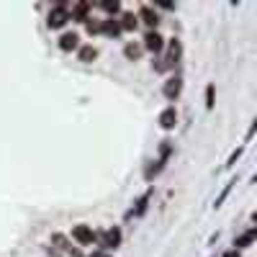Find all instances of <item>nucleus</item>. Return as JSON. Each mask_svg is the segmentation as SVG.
Segmentation results:
<instances>
[{
  "label": "nucleus",
  "instance_id": "1",
  "mask_svg": "<svg viewBox=\"0 0 257 257\" xmlns=\"http://www.w3.org/2000/svg\"><path fill=\"white\" fill-rule=\"evenodd\" d=\"M67 21H70V5L67 3H54L52 10H49L47 26L49 29H62V26H67Z\"/></svg>",
  "mask_w": 257,
  "mask_h": 257
},
{
  "label": "nucleus",
  "instance_id": "2",
  "mask_svg": "<svg viewBox=\"0 0 257 257\" xmlns=\"http://www.w3.org/2000/svg\"><path fill=\"white\" fill-rule=\"evenodd\" d=\"M95 237H98V234L93 231L90 224L72 227V239H75V244H80V247H90V244H95Z\"/></svg>",
  "mask_w": 257,
  "mask_h": 257
},
{
  "label": "nucleus",
  "instance_id": "3",
  "mask_svg": "<svg viewBox=\"0 0 257 257\" xmlns=\"http://www.w3.org/2000/svg\"><path fill=\"white\" fill-rule=\"evenodd\" d=\"M95 242H98L100 250H118L121 247V229L118 227H111L106 234L95 237Z\"/></svg>",
  "mask_w": 257,
  "mask_h": 257
},
{
  "label": "nucleus",
  "instance_id": "4",
  "mask_svg": "<svg viewBox=\"0 0 257 257\" xmlns=\"http://www.w3.org/2000/svg\"><path fill=\"white\" fill-rule=\"evenodd\" d=\"M142 49H147L152 54H160L165 49V36L160 31H147L144 33V41H142Z\"/></svg>",
  "mask_w": 257,
  "mask_h": 257
},
{
  "label": "nucleus",
  "instance_id": "5",
  "mask_svg": "<svg viewBox=\"0 0 257 257\" xmlns=\"http://www.w3.org/2000/svg\"><path fill=\"white\" fill-rule=\"evenodd\" d=\"M137 18H142L144 24L149 26V31H157V26H160V13H157V8H152V5H147V3L139 8Z\"/></svg>",
  "mask_w": 257,
  "mask_h": 257
},
{
  "label": "nucleus",
  "instance_id": "6",
  "mask_svg": "<svg viewBox=\"0 0 257 257\" xmlns=\"http://www.w3.org/2000/svg\"><path fill=\"white\" fill-rule=\"evenodd\" d=\"M180 90H183V77L180 75H172V77H167V83L162 87V93L167 100H177L180 98Z\"/></svg>",
  "mask_w": 257,
  "mask_h": 257
},
{
  "label": "nucleus",
  "instance_id": "7",
  "mask_svg": "<svg viewBox=\"0 0 257 257\" xmlns=\"http://www.w3.org/2000/svg\"><path fill=\"white\" fill-rule=\"evenodd\" d=\"M90 10H93V3H85V0H80V3L70 5V18L77 21V24H85V21L90 18Z\"/></svg>",
  "mask_w": 257,
  "mask_h": 257
},
{
  "label": "nucleus",
  "instance_id": "8",
  "mask_svg": "<svg viewBox=\"0 0 257 257\" xmlns=\"http://www.w3.org/2000/svg\"><path fill=\"white\" fill-rule=\"evenodd\" d=\"M57 47L62 52H75V49H80V36H77L75 31H67V33H62V36L57 39Z\"/></svg>",
  "mask_w": 257,
  "mask_h": 257
},
{
  "label": "nucleus",
  "instance_id": "9",
  "mask_svg": "<svg viewBox=\"0 0 257 257\" xmlns=\"http://www.w3.org/2000/svg\"><path fill=\"white\" fill-rule=\"evenodd\" d=\"M100 33L108 36V39H118L124 31H121V26H118L116 18H103V21H100Z\"/></svg>",
  "mask_w": 257,
  "mask_h": 257
},
{
  "label": "nucleus",
  "instance_id": "10",
  "mask_svg": "<svg viewBox=\"0 0 257 257\" xmlns=\"http://www.w3.org/2000/svg\"><path fill=\"white\" fill-rule=\"evenodd\" d=\"M160 126L165 131H170V129L177 126V111H175V106H167L162 114H160Z\"/></svg>",
  "mask_w": 257,
  "mask_h": 257
},
{
  "label": "nucleus",
  "instance_id": "11",
  "mask_svg": "<svg viewBox=\"0 0 257 257\" xmlns=\"http://www.w3.org/2000/svg\"><path fill=\"white\" fill-rule=\"evenodd\" d=\"M118 21V26H121V31H137L139 29V18H137V13H121V18H116Z\"/></svg>",
  "mask_w": 257,
  "mask_h": 257
},
{
  "label": "nucleus",
  "instance_id": "12",
  "mask_svg": "<svg viewBox=\"0 0 257 257\" xmlns=\"http://www.w3.org/2000/svg\"><path fill=\"white\" fill-rule=\"evenodd\" d=\"M77 59H80V62H95L98 59V49L93 47V44H85V47H80V49H77Z\"/></svg>",
  "mask_w": 257,
  "mask_h": 257
},
{
  "label": "nucleus",
  "instance_id": "13",
  "mask_svg": "<svg viewBox=\"0 0 257 257\" xmlns=\"http://www.w3.org/2000/svg\"><path fill=\"white\" fill-rule=\"evenodd\" d=\"M142 44H134V41H129V44H124V57L126 59H131V62H137L139 57H142Z\"/></svg>",
  "mask_w": 257,
  "mask_h": 257
},
{
  "label": "nucleus",
  "instance_id": "14",
  "mask_svg": "<svg viewBox=\"0 0 257 257\" xmlns=\"http://www.w3.org/2000/svg\"><path fill=\"white\" fill-rule=\"evenodd\" d=\"M149 198H152V191H147V193H144L139 200H137V208H134L131 211V214L134 216H144V214H147V206H149Z\"/></svg>",
  "mask_w": 257,
  "mask_h": 257
},
{
  "label": "nucleus",
  "instance_id": "15",
  "mask_svg": "<svg viewBox=\"0 0 257 257\" xmlns=\"http://www.w3.org/2000/svg\"><path fill=\"white\" fill-rule=\"evenodd\" d=\"M252 237H255V229L244 231L239 239H234V244H237V247H234V250H244V247H250V244H252Z\"/></svg>",
  "mask_w": 257,
  "mask_h": 257
},
{
  "label": "nucleus",
  "instance_id": "16",
  "mask_svg": "<svg viewBox=\"0 0 257 257\" xmlns=\"http://www.w3.org/2000/svg\"><path fill=\"white\" fill-rule=\"evenodd\" d=\"M93 8H100V10H106V13L114 18L116 13H121V3H95Z\"/></svg>",
  "mask_w": 257,
  "mask_h": 257
},
{
  "label": "nucleus",
  "instance_id": "17",
  "mask_svg": "<svg viewBox=\"0 0 257 257\" xmlns=\"http://www.w3.org/2000/svg\"><path fill=\"white\" fill-rule=\"evenodd\" d=\"M52 242L57 244L59 250H70V247H72V244H70V239H67L64 234H59V231H54V234H52Z\"/></svg>",
  "mask_w": 257,
  "mask_h": 257
},
{
  "label": "nucleus",
  "instance_id": "18",
  "mask_svg": "<svg viewBox=\"0 0 257 257\" xmlns=\"http://www.w3.org/2000/svg\"><path fill=\"white\" fill-rule=\"evenodd\" d=\"M170 152H172V142H170V139H165V142L160 144V160H165V162H167Z\"/></svg>",
  "mask_w": 257,
  "mask_h": 257
},
{
  "label": "nucleus",
  "instance_id": "19",
  "mask_svg": "<svg viewBox=\"0 0 257 257\" xmlns=\"http://www.w3.org/2000/svg\"><path fill=\"white\" fill-rule=\"evenodd\" d=\"M85 31L90 33V36H95V33H100V21H93V18H87V21H85Z\"/></svg>",
  "mask_w": 257,
  "mask_h": 257
},
{
  "label": "nucleus",
  "instance_id": "20",
  "mask_svg": "<svg viewBox=\"0 0 257 257\" xmlns=\"http://www.w3.org/2000/svg\"><path fill=\"white\" fill-rule=\"evenodd\" d=\"M214 90H216L214 83H208L206 85V108H214Z\"/></svg>",
  "mask_w": 257,
  "mask_h": 257
},
{
  "label": "nucleus",
  "instance_id": "21",
  "mask_svg": "<svg viewBox=\"0 0 257 257\" xmlns=\"http://www.w3.org/2000/svg\"><path fill=\"white\" fill-rule=\"evenodd\" d=\"M229 191H231V183H229V185H227V188H224V191H221V196H219V198H216V203H214V208H219V206H221V203H224V198H227V196H229Z\"/></svg>",
  "mask_w": 257,
  "mask_h": 257
},
{
  "label": "nucleus",
  "instance_id": "22",
  "mask_svg": "<svg viewBox=\"0 0 257 257\" xmlns=\"http://www.w3.org/2000/svg\"><path fill=\"white\" fill-rule=\"evenodd\" d=\"M242 152H244V147H239V149H237V152H234V154H231V157H229V162H227V165H229V167H231V165H234V162H237V160H239V157H242Z\"/></svg>",
  "mask_w": 257,
  "mask_h": 257
},
{
  "label": "nucleus",
  "instance_id": "23",
  "mask_svg": "<svg viewBox=\"0 0 257 257\" xmlns=\"http://www.w3.org/2000/svg\"><path fill=\"white\" fill-rule=\"evenodd\" d=\"M224 257H242V255H239V250H229V252H224Z\"/></svg>",
  "mask_w": 257,
  "mask_h": 257
},
{
  "label": "nucleus",
  "instance_id": "24",
  "mask_svg": "<svg viewBox=\"0 0 257 257\" xmlns=\"http://www.w3.org/2000/svg\"><path fill=\"white\" fill-rule=\"evenodd\" d=\"M47 252H49V257H59V252L54 250V247H47Z\"/></svg>",
  "mask_w": 257,
  "mask_h": 257
}]
</instances>
